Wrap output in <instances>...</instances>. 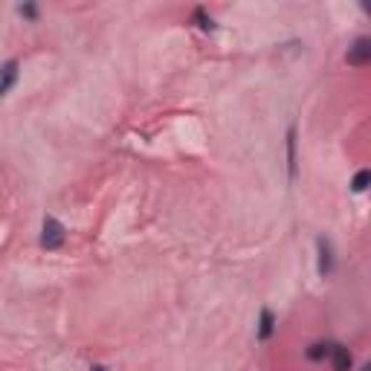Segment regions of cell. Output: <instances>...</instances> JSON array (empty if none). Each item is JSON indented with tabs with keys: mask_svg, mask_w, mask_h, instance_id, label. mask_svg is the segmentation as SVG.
Returning a JSON list of instances; mask_svg holds the SVG:
<instances>
[{
	"mask_svg": "<svg viewBox=\"0 0 371 371\" xmlns=\"http://www.w3.org/2000/svg\"><path fill=\"white\" fill-rule=\"evenodd\" d=\"M368 183H371V171H368V168H360V171L354 174V180H351V192H354V195H362V192L368 189Z\"/></svg>",
	"mask_w": 371,
	"mask_h": 371,
	"instance_id": "cell-10",
	"label": "cell"
},
{
	"mask_svg": "<svg viewBox=\"0 0 371 371\" xmlns=\"http://www.w3.org/2000/svg\"><path fill=\"white\" fill-rule=\"evenodd\" d=\"M328 362H331L334 371H351V368H354V354H351L348 345L334 342V348H331V354H328Z\"/></svg>",
	"mask_w": 371,
	"mask_h": 371,
	"instance_id": "cell-6",
	"label": "cell"
},
{
	"mask_svg": "<svg viewBox=\"0 0 371 371\" xmlns=\"http://www.w3.org/2000/svg\"><path fill=\"white\" fill-rule=\"evenodd\" d=\"M368 61H371V38H368V35H360V38H354V44L348 46L345 64H348V67H368Z\"/></svg>",
	"mask_w": 371,
	"mask_h": 371,
	"instance_id": "cell-3",
	"label": "cell"
},
{
	"mask_svg": "<svg viewBox=\"0 0 371 371\" xmlns=\"http://www.w3.org/2000/svg\"><path fill=\"white\" fill-rule=\"evenodd\" d=\"M38 244H41L46 253H56V250H61V247L67 244V226H64L56 215H44Z\"/></svg>",
	"mask_w": 371,
	"mask_h": 371,
	"instance_id": "cell-1",
	"label": "cell"
},
{
	"mask_svg": "<svg viewBox=\"0 0 371 371\" xmlns=\"http://www.w3.org/2000/svg\"><path fill=\"white\" fill-rule=\"evenodd\" d=\"M278 331V316L273 308H261L258 310V322H255V340L258 342H270Z\"/></svg>",
	"mask_w": 371,
	"mask_h": 371,
	"instance_id": "cell-4",
	"label": "cell"
},
{
	"mask_svg": "<svg viewBox=\"0 0 371 371\" xmlns=\"http://www.w3.org/2000/svg\"><path fill=\"white\" fill-rule=\"evenodd\" d=\"M15 12H18L24 21H29V24H35V21L41 18V9H38L35 4H18V6H15Z\"/></svg>",
	"mask_w": 371,
	"mask_h": 371,
	"instance_id": "cell-11",
	"label": "cell"
},
{
	"mask_svg": "<svg viewBox=\"0 0 371 371\" xmlns=\"http://www.w3.org/2000/svg\"><path fill=\"white\" fill-rule=\"evenodd\" d=\"M360 371H371V365H362V368H360Z\"/></svg>",
	"mask_w": 371,
	"mask_h": 371,
	"instance_id": "cell-13",
	"label": "cell"
},
{
	"mask_svg": "<svg viewBox=\"0 0 371 371\" xmlns=\"http://www.w3.org/2000/svg\"><path fill=\"white\" fill-rule=\"evenodd\" d=\"M192 21L198 24V29H203V32H215V18H212L203 6H198V9L192 12Z\"/></svg>",
	"mask_w": 371,
	"mask_h": 371,
	"instance_id": "cell-9",
	"label": "cell"
},
{
	"mask_svg": "<svg viewBox=\"0 0 371 371\" xmlns=\"http://www.w3.org/2000/svg\"><path fill=\"white\" fill-rule=\"evenodd\" d=\"M331 348H334V342H331V340H316V342H310V345H308L305 357H308L310 362H325V360H328V354H331Z\"/></svg>",
	"mask_w": 371,
	"mask_h": 371,
	"instance_id": "cell-8",
	"label": "cell"
},
{
	"mask_svg": "<svg viewBox=\"0 0 371 371\" xmlns=\"http://www.w3.org/2000/svg\"><path fill=\"white\" fill-rule=\"evenodd\" d=\"M337 270V250H334V241L319 235L316 238V273L319 278H331Z\"/></svg>",
	"mask_w": 371,
	"mask_h": 371,
	"instance_id": "cell-2",
	"label": "cell"
},
{
	"mask_svg": "<svg viewBox=\"0 0 371 371\" xmlns=\"http://www.w3.org/2000/svg\"><path fill=\"white\" fill-rule=\"evenodd\" d=\"M18 78H21V59H9L0 64V99L9 96L12 87L18 84Z\"/></svg>",
	"mask_w": 371,
	"mask_h": 371,
	"instance_id": "cell-5",
	"label": "cell"
},
{
	"mask_svg": "<svg viewBox=\"0 0 371 371\" xmlns=\"http://www.w3.org/2000/svg\"><path fill=\"white\" fill-rule=\"evenodd\" d=\"M296 125H288V136H285V146H288V177L290 183H296L299 177V160H296Z\"/></svg>",
	"mask_w": 371,
	"mask_h": 371,
	"instance_id": "cell-7",
	"label": "cell"
},
{
	"mask_svg": "<svg viewBox=\"0 0 371 371\" xmlns=\"http://www.w3.org/2000/svg\"><path fill=\"white\" fill-rule=\"evenodd\" d=\"M90 371H108V365H102V362H93V365H90Z\"/></svg>",
	"mask_w": 371,
	"mask_h": 371,
	"instance_id": "cell-12",
	"label": "cell"
}]
</instances>
